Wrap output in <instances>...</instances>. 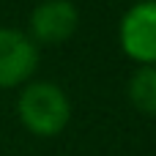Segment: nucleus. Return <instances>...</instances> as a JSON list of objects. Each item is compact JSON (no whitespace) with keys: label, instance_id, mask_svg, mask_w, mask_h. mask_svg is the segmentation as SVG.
Here are the masks:
<instances>
[{"label":"nucleus","instance_id":"nucleus-6","mask_svg":"<svg viewBox=\"0 0 156 156\" xmlns=\"http://www.w3.org/2000/svg\"><path fill=\"white\" fill-rule=\"evenodd\" d=\"M134 3H140V0H134Z\"/></svg>","mask_w":156,"mask_h":156},{"label":"nucleus","instance_id":"nucleus-5","mask_svg":"<svg viewBox=\"0 0 156 156\" xmlns=\"http://www.w3.org/2000/svg\"><path fill=\"white\" fill-rule=\"evenodd\" d=\"M129 101L137 112L156 118V63L154 66H137L129 77Z\"/></svg>","mask_w":156,"mask_h":156},{"label":"nucleus","instance_id":"nucleus-4","mask_svg":"<svg viewBox=\"0 0 156 156\" xmlns=\"http://www.w3.org/2000/svg\"><path fill=\"white\" fill-rule=\"evenodd\" d=\"M38 69V47L25 30L0 25V90L22 88Z\"/></svg>","mask_w":156,"mask_h":156},{"label":"nucleus","instance_id":"nucleus-3","mask_svg":"<svg viewBox=\"0 0 156 156\" xmlns=\"http://www.w3.org/2000/svg\"><path fill=\"white\" fill-rule=\"evenodd\" d=\"M80 27V8L71 0H41L27 16V36L36 47H60Z\"/></svg>","mask_w":156,"mask_h":156},{"label":"nucleus","instance_id":"nucleus-2","mask_svg":"<svg viewBox=\"0 0 156 156\" xmlns=\"http://www.w3.org/2000/svg\"><path fill=\"white\" fill-rule=\"evenodd\" d=\"M118 44L137 66L156 63V0L132 3L118 22Z\"/></svg>","mask_w":156,"mask_h":156},{"label":"nucleus","instance_id":"nucleus-1","mask_svg":"<svg viewBox=\"0 0 156 156\" xmlns=\"http://www.w3.org/2000/svg\"><path fill=\"white\" fill-rule=\"evenodd\" d=\"M16 118L25 132L33 137L49 140L66 132L71 123V101L69 93L49 80H30L19 88L16 96Z\"/></svg>","mask_w":156,"mask_h":156}]
</instances>
